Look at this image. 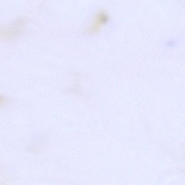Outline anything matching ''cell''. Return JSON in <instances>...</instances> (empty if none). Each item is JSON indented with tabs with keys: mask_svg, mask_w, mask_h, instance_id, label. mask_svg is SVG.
Masks as SVG:
<instances>
[{
	"mask_svg": "<svg viewBox=\"0 0 185 185\" xmlns=\"http://www.w3.org/2000/svg\"><path fill=\"white\" fill-rule=\"evenodd\" d=\"M108 19V15L105 12H101L98 13L89 28L88 32L90 33L97 32L102 25L106 23Z\"/></svg>",
	"mask_w": 185,
	"mask_h": 185,
	"instance_id": "1",
	"label": "cell"
},
{
	"mask_svg": "<svg viewBox=\"0 0 185 185\" xmlns=\"http://www.w3.org/2000/svg\"><path fill=\"white\" fill-rule=\"evenodd\" d=\"M6 102V98L3 96L0 95V106L3 105Z\"/></svg>",
	"mask_w": 185,
	"mask_h": 185,
	"instance_id": "2",
	"label": "cell"
}]
</instances>
